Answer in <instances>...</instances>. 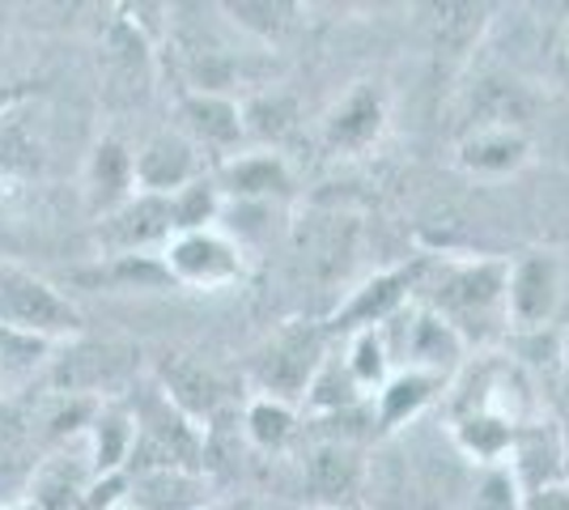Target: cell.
I'll return each instance as SVG.
<instances>
[{
  "instance_id": "cell-36",
  "label": "cell",
  "mask_w": 569,
  "mask_h": 510,
  "mask_svg": "<svg viewBox=\"0 0 569 510\" xmlns=\"http://www.w3.org/2000/svg\"><path fill=\"white\" fill-rule=\"evenodd\" d=\"M566 73H569V48H566Z\"/></svg>"
},
{
  "instance_id": "cell-19",
  "label": "cell",
  "mask_w": 569,
  "mask_h": 510,
  "mask_svg": "<svg viewBox=\"0 0 569 510\" xmlns=\"http://www.w3.org/2000/svg\"><path fill=\"white\" fill-rule=\"evenodd\" d=\"M438 13V22H433V30H438V48L451 51V56H459L463 48H472V39L480 34V26H485V4H438L433 9Z\"/></svg>"
},
{
  "instance_id": "cell-18",
  "label": "cell",
  "mask_w": 569,
  "mask_h": 510,
  "mask_svg": "<svg viewBox=\"0 0 569 510\" xmlns=\"http://www.w3.org/2000/svg\"><path fill=\"white\" fill-rule=\"evenodd\" d=\"M196 477L191 472H141L137 507L141 510H196Z\"/></svg>"
},
{
  "instance_id": "cell-11",
  "label": "cell",
  "mask_w": 569,
  "mask_h": 510,
  "mask_svg": "<svg viewBox=\"0 0 569 510\" xmlns=\"http://www.w3.org/2000/svg\"><path fill=\"white\" fill-rule=\"evenodd\" d=\"M170 268L183 281H226V277H234L238 260L230 247L209 239V234H188L170 247Z\"/></svg>"
},
{
  "instance_id": "cell-8",
  "label": "cell",
  "mask_w": 569,
  "mask_h": 510,
  "mask_svg": "<svg viewBox=\"0 0 569 510\" xmlns=\"http://www.w3.org/2000/svg\"><path fill=\"white\" fill-rule=\"evenodd\" d=\"M158 379H162L167 404H174L183 417H213L221 404V383L183 353H170L167 362L158 366Z\"/></svg>"
},
{
  "instance_id": "cell-21",
  "label": "cell",
  "mask_w": 569,
  "mask_h": 510,
  "mask_svg": "<svg viewBox=\"0 0 569 510\" xmlns=\"http://www.w3.org/2000/svg\"><path fill=\"white\" fill-rule=\"evenodd\" d=\"M81 502V472L69 463H48L34 481V507L39 510H77Z\"/></svg>"
},
{
  "instance_id": "cell-34",
  "label": "cell",
  "mask_w": 569,
  "mask_h": 510,
  "mask_svg": "<svg viewBox=\"0 0 569 510\" xmlns=\"http://www.w3.org/2000/svg\"><path fill=\"white\" fill-rule=\"evenodd\" d=\"M566 370H569V337H566Z\"/></svg>"
},
{
  "instance_id": "cell-12",
  "label": "cell",
  "mask_w": 569,
  "mask_h": 510,
  "mask_svg": "<svg viewBox=\"0 0 569 510\" xmlns=\"http://www.w3.org/2000/svg\"><path fill=\"white\" fill-rule=\"evenodd\" d=\"M357 477H361V463H357L353 451L340 447V442L319 447L307 463L310 493H315L319 502H340V498H349L357 489Z\"/></svg>"
},
{
  "instance_id": "cell-20",
  "label": "cell",
  "mask_w": 569,
  "mask_h": 510,
  "mask_svg": "<svg viewBox=\"0 0 569 510\" xmlns=\"http://www.w3.org/2000/svg\"><path fill=\"white\" fill-rule=\"evenodd\" d=\"M30 463V417L22 404H0V481Z\"/></svg>"
},
{
  "instance_id": "cell-22",
  "label": "cell",
  "mask_w": 569,
  "mask_h": 510,
  "mask_svg": "<svg viewBox=\"0 0 569 510\" xmlns=\"http://www.w3.org/2000/svg\"><path fill=\"white\" fill-rule=\"evenodd\" d=\"M298 120V111H293V102L281 94L272 98H256L251 107H247V116H242V128H251L256 137H284L289 128Z\"/></svg>"
},
{
  "instance_id": "cell-35",
  "label": "cell",
  "mask_w": 569,
  "mask_h": 510,
  "mask_svg": "<svg viewBox=\"0 0 569 510\" xmlns=\"http://www.w3.org/2000/svg\"><path fill=\"white\" fill-rule=\"evenodd\" d=\"M4 98H9V94H4V90H0V107H4Z\"/></svg>"
},
{
  "instance_id": "cell-3",
  "label": "cell",
  "mask_w": 569,
  "mask_h": 510,
  "mask_svg": "<svg viewBox=\"0 0 569 510\" xmlns=\"http://www.w3.org/2000/svg\"><path fill=\"white\" fill-rule=\"evenodd\" d=\"M557 298H561V272L552 256H527L506 281L510 316L522 328H545L557 311Z\"/></svg>"
},
{
  "instance_id": "cell-7",
  "label": "cell",
  "mask_w": 569,
  "mask_h": 510,
  "mask_svg": "<svg viewBox=\"0 0 569 510\" xmlns=\"http://www.w3.org/2000/svg\"><path fill=\"white\" fill-rule=\"evenodd\" d=\"M319 362V337L315 332H284L268 353L260 358V383L268 391H281V396H298L302 388H310V374Z\"/></svg>"
},
{
  "instance_id": "cell-2",
  "label": "cell",
  "mask_w": 569,
  "mask_h": 510,
  "mask_svg": "<svg viewBox=\"0 0 569 510\" xmlns=\"http://www.w3.org/2000/svg\"><path fill=\"white\" fill-rule=\"evenodd\" d=\"M132 463L141 472H196L200 468V442L183 426V413H170L167 400H153L141 413Z\"/></svg>"
},
{
  "instance_id": "cell-24",
  "label": "cell",
  "mask_w": 569,
  "mask_h": 510,
  "mask_svg": "<svg viewBox=\"0 0 569 510\" xmlns=\"http://www.w3.org/2000/svg\"><path fill=\"white\" fill-rule=\"evenodd\" d=\"M429 388H433V383H429L426 374H403V379H396L391 388L382 391V421L396 426L403 413H412L417 404H426Z\"/></svg>"
},
{
  "instance_id": "cell-32",
  "label": "cell",
  "mask_w": 569,
  "mask_h": 510,
  "mask_svg": "<svg viewBox=\"0 0 569 510\" xmlns=\"http://www.w3.org/2000/svg\"><path fill=\"white\" fill-rule=\"evenodd\" d=\"M382 374V349L375 337L357 340V362H353V379H379Z\"/></svg>"
},
{
  "instance_id": "cell-29",
  "label": "cell",
  "mask_w": 569,
  "mask_h": 510,
  "mask_svg": "<svg viewBox=\"0 0 569 510\" xmlns=\"http://www.w3.org/2000/svg\"><path fill=\"white\" fill-rule=\"evenodd\" d=\"M39 353H43L39 337H22L13 328H0V370H26V366L39 362Z\"/></svg>"
},
{
  "instance_id": "cell-16",
  "label": "cell",
  "mask_w": 569,
  "mask_h": 510,
  "mask_svg": "<svg viewBox=\"0 0 569 510\" xmlns=\"http://www.w3.org/2000/svg\"><path fill=\"white\" fill-rule=\"evenodd\" d=\"M412 281V272H391V277H375L366 290H357V298L345 307V316H336L340 328H357V323H375V319L391 316L396 302L403 298V286Z\"/></svg>"
},
{
  "instance_id": "cell-13",
  "label": "cell",
  "mask_w": 569,
  "mask_h": 510,
  "mask_svg": "<svg viewBox=\"0 0 569 510\" xmlns=\"http://www.w3.org/2000/svg\"><path fill=\"white\" fill-rule=\"evenodd\" d=\"M183 120H188L191 132H196L200 141H209V146H230V141H238V132H242L238 107H230L226 98H217V94L183 98Z\"/></svg>"
},
{
  "instance_id": "cell-14",
  "label": "cell",
  "mask_w": 569,
  "mask_h": 510,
  "mask_svg": "<svg viewBox=\"0 0 569 510\" xmlns=\"http://www.w3.org/2000/svg\"><path fill=\"white\" fill-rule=\"evenodd\" d=\"M557 472H561V438H557V430L536 426V430L519 434V477L527 493L557 486Z\"/></svg>"
},
{
  "instance_id": "cell-25",
  "label": "cell",
  "mask_w": 569,
  "mask_h": 510,
  "mask_svg": "<svg viewBox=\"0 0 569 510\" xmlns=\"http://www.w3.org/2000/svg\"><path fill=\"white\" fill-rule=\"evenodd\" d=\"M459 438H463V447L476 451V456H498L501 447L515 442L510 426H501L493 417H468V421L459 426Z\"/></svg>"
},
{
  "instance_id": "cell-5",
  "label": "cell",
  "mask_w": 569,
  "mask_h": 510,
  "mask_svg": "<svg viewBox=\"0 0 569 510\" xmlns=\"http://www.w3.org/2000/svg\"><path fill=\"white\" fill-rule=\"evenodd\" d=\"M174 226V204L162 196H137L128 204H119L111 218L102 221V243L111 251H137L158 239H167Z\"/></svg>"
},
{
  "instance_id": "cell-17",
  "label": "cell",
  "mask_w": 569,
  "mask_h": 510,
  "mask_svg": "<svg viewBox=\"0 0 569 510\" xmlns=\"http://www.w3.org/2000/svg\"><path fill=\"white\" fill-rule=\"evenodd\" d=\"M522 153H527V141L519 132H506V128L476 132L472 141H463V149H459L468 170H510L522 162Z\"/></svg>"
},
{
  "instance_id": "cell-28",
  "label": "cell",
  "mask_w": 569,
  "mask_h": 510,
  "mask_svg": "<svg viewBox=\"0 0 569 510\" xmlns=\"http://www.w3.org/2000/svg\"><path fill=\"white\" fill-rule=\"evenodd\" d=\"M412 353H417V358H451V353H455L451 323H438V319H421V323L412 328Z\"/></svg>"
},
{
  "instance_id": "cell-1",
  "label": "cell",
  "mask_w": 569,
  "mask_h": 510,
  "mask_svg": "<svg viewBox=\"0 0 569 510\" xmlns=\"http://www.w3.org/2000/svg\"><path fill=\"white\" fill-rule=\"evenodd\" d=\"M81 319L48 281L30 277L26 268L0 264V328H13L22 337H56L72 332Z\"/></svg>"
},
{
  "instance_id": "cell-30",
  "label": "cell",
  "mask_w": 569,
  "mask_h": 510,
  "mask_svg": "<svg viewBox=\"0 0 569 510\" xmlns=\"http://www.w3.org/2000/svg\"><path fill=\"white\" fill-rule=\"evenodd\" d=\"M174 204V226H183V230H196L200 221L213 213V192L204 188V183H191L183 192L170 200Z\"/></svg>"
},
{
  "instance_id": "cell-4",
  "label": "cell",
  "mask_w": 569,
  "mask_h": 510,
  "mask_svg": "<svg viewBox=\"0 0 569 510\" xmlns=\"http://www.w3.org/2000/svg\"><path fill=\"white\" fill-rule=\"evenodd\" d=\"M501 293H506V272L498 264H472L447 272L442 286L433 290V302H438V311H447L459 323H472L498 307Z\"/></svg>"
},
{
  "instance_id": "cell-23",
  "label": "cell",
  "mask_w": 569,
  "mask_h": 510,
  "mask_svg": "<svg viewBox=\"0 0 569 510\" xmlns=\"http://www.w3.org/2000/svg\"><path fill=\"white\" fill-rule=\"evenodd\" d=\"M128 447H132V426H128V417L107 413L98 421V442H94L98 472H111V468L128 456Z\"/></svg>"
},
{
  "instance_id": "cell-26",
  "label": "cell",
  "mask_w": 569,
  "mask_h": 510,
  "mask_svg": "<svg viewBox=\"0 0 569 510\" xmlns=\"http://www.w3.org/2000/svg\"><path fill=\"white\" fill-rule=\"evenodd\" d=\"M247 426H251V438H256L260 447H281L284 438L293 434V417L284 413L281 404H272V400L256 404L251 417H247Z\"/></svg>"
},
{
  "instance_id": "cell-15",
  "label": "cell",
  "mask_w": 569,
  "mask_h": 510,
  "mask_svg": "<svg viewBox=\"0 0 569 510\" xmlns=\"http://www.w3.org/2000/svg\"><path fill=\"white\" fill-rule=\"evenodd\" d=\"M382 123V102L379 94H370V90H357L340 111L332 116V123H328V141L332 146H366L375 132H379Z\"/></svg>"
},
{
  "instance_id": "cell-10",
  "label": "cell",
  "mask_w": 569,
  "mask_h": 510,
  "mask_svg": "<svg viewBox=\"0 0 569 510\" xmlns=\"http://www.w3.org/2000/svg\"><path fill=\"white\" fill-rule=\"evenodd\" d=\"M128 183H132V158L119 141H102L90 162V209L94 213H116L128 204Z\"/></svg>"
},
{
  "instance_id": "cell-6",
  "label": "cell",
  "mask_w": 569,
  "mask_h": 510,
  "mask_svg": "<svg viewBox=\"0 0 569 510\" xmlns=\"http://www.w3.org/2000/svg\"><path fill=\"white\" fill-rule=\"evenodd\" d=\"M102 69L119 98H144L149 81H153V64H149V43L132 22H116L107 30Z\"/></svg>"
},
{
  "instance_id": "cell-9",
  "label": "cell",
  "mask_w": 569,
  "mask_h": 510,
  "mask_svg": "<svg viewBox=\"0 0 569 510\" xmlns=\"http://www.w3.org/2000/svg\"><path fill=\"white\" fill-rule=\"evenodd\" d=\"M132 174L149 188V196L183 192V183L191 179V146L183 141V137L158 132V137L141 149V158H137Z\"/></svg>"
},
{
  "instance_id": "cell-31",
  "label": "cell",
  "mask_w": 569,
  "mask_h": 510,
  "mask_svg": "<svg viewBox=\"0 0 569 510\" xmlns=\"http://www.w3.org/2000/svg\"><path fill=\"white\" fill-rule=\"evenodd\" d=\"M515 477L510 472H493L485 486H480V498H476V510H519L515 502Z\"/></svg>"
},
{
  "instance_id": "cell-33",
  "label": "cell",
  "mask_w": 569,
  "mask_h": 510,
  "mask_svg": "<svg viewBox=\"0 0 569 510\" xmlns=\"http://www.w3.org/2000/svg\"><path fill=\"white\" fill-rule=\"evenodd\" d=\"M522 510H569V486H545L536 493H527Z\"/></svg>"
},
{
  "instance_id": "cell-27",
  "label": "cell",
  "mask_w": 569,
  "mask_h": 510,
  "mask_svg": "<svg viewBox=\"0 0 569 510\" xmlns=\"http://www.w3.org/2000/svg\"><path fill=\"white\" fill-rule=\"evenodd\" d=\"M230 183H234V192H277L284 188V170L272 158H251L230 170Z\"/></svg>"
}]
</instances>
